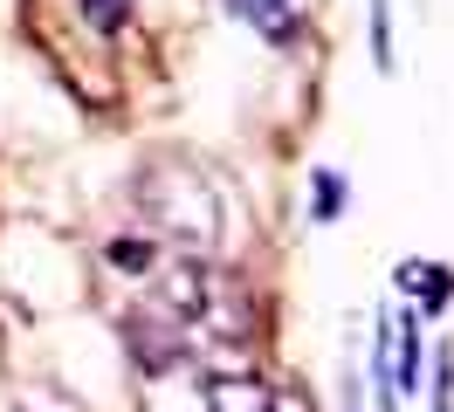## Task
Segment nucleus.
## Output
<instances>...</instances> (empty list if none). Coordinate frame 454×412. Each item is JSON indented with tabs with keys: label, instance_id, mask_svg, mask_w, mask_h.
<instances>
[{
	"label": "nucleus",
	"instance_id": "1",
	"mask_svg": "<svg viewBox=\"0 0 454 412\" xmlns=\"http://www.w3.org/2000/svg\"><path fill=\"white\" fill-rule=\"evenodd\" d=\"M138 206H145V227H152V241H172L179 254H207L214 247V192L186 179V172H159V179H145L138 186Z\"/></svg>",
	"mask_w": 454,
	"mask_h": 412
},
{
	"label": "nucleus",
	"instance_id": "2",
	"mask_svg": "<svg viewBox=\"0 0 454 412\" xmlns=\"http://www.w3.org/2000/svg\"><path fill=\"white\" fill-rule=\"evenodd\" d=\"M207 412H310V399L289 392V385L255 378V371H221L207 385Z\"/></svg>",
	"mask_w": 454,
	"mask_h": 412
},
{
	"label": "nucleus",
	"instance_id": "3",
	"mask_svg": "<svg viewBox=\"0 0 454 412\" xmlns=\"http://www.w3.org/2000/svg\"><path fill=\"white\" fill-rule=\"evenodd\" d=\"M227 7L269 42H296V27H303V0H227Z\"/></svg>",
	"mask_w": 454,
	"mask_h": 412
},
{
	"label": "nucleus",
	"instance_id": "4",
	"mask_svg": "<svg viewBox=\"0 0 454 412\" xmlns=\"http://www.w3.org/2000/svg\"><path fill=\"white\" fill-rule=\"evenodd\" d=\"M399 289H406V302H420V309H448L454 268H441V261H406V268H399Z\"/></svg>",
	"mask_w": 454,
	"mask_h": 412
},
{
	"label": "nucleus",
	"instance_id": "5",
	"mask_svg": "<svg viewBox=\"0 0 454 412\" xmlns=\"http://www.w3.org/2000/svg\"><path fill=\"white\" fill-rule=\"evenodd\" d=\"M76 7H83V27H97V35H124L138 14V0H76Z\"/></svg>",
	"mask_w": 454,
	"mask_h": 412
},
{
	"label": "nucleus",
	"instance_id": "6",
	"mask_svg": "<svg viewBox=\"0 0 454 412\" xmlns=\"http://www.w3.org/2000/svg\"><path fill=\"white\" fill-rule=\"evenodd\" d=\"M310 214H317V220H338V214H344V172H331V165L317 172V199H310Z\"/></svg>",
	"mask_w": 454,
	"mask_h": 412
},
{
	"label": "nucleus",
	"instance_id": "7",
	"mask_svg": "<svg viewBox=\"0 0 454 412\" xmlns=\"http://www.w3.org/2000/svg\"><path fill=\"white\" fill-rule=\"evenodd\" d=\"M372 55H379V69H393V7L386 0H372Z\"/></svg>",
	"mask_w": 454,
	"mask_h": 412
},
{
	"label": "nucleus",
	"instance_id": "8",
	"mask_svg": "<svg viewBox=\"0 0 454 412\" xmlns=\"http://www.w3.org/2000/svg\"><path fill=\"white\" fill-rule=\"evenodd\" d=\"M434 412H454V364L441 357V399H434Z\"/></svg>",
	"mask_w": 454,
	"mask_h": 412
},
{
	"label": "nucleus",
	"instance_id": "9",
	"mask_svg": "<svg viewBox=\"0 0 454 412\" xmlns=\"http://www.w3.org/2000/svg\"><path fill=\"white\" fill-rule=\"evenodd\" d=\"M344 412H365V406H358V392H351V406H344Z\"/></svg>",
	"mask_w": 454,
	"mask_h": 412
}]
</instances>
